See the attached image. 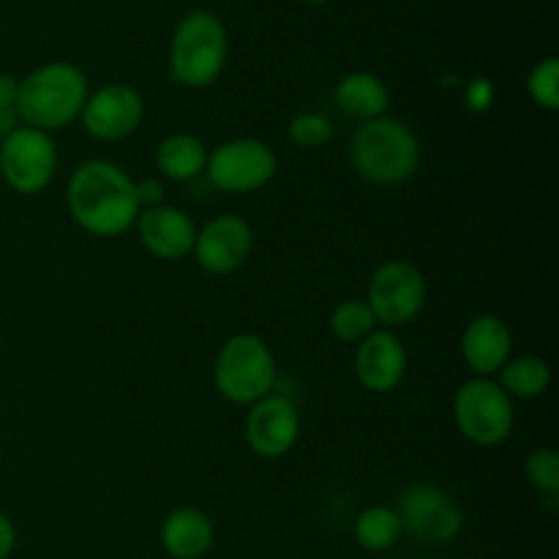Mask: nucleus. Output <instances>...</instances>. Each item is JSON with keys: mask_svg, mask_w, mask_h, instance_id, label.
Returning a JSON list of instances; mask_svg holds the SVG:
<instances>
[{"mask_svg": "<svg viewBox=\"0 0 559 559\" xmlns=\"http://www.w3.org/2000/svg\"><path fill=\"white\" fill-rule=\"evenodd\" d=\"M69 216L80 229L96 238H118L134 229L140 216L134 178L123 167L104 158L82 162L66 183Z\"/></svg>", "mask_w": 559, "mask_h": 559, "instance_id": "obj_1", "label": "nucleus"}, {"mask_svg": "<svg viewBox=\"0 0 559 559\" xmlns=\"http://www.w3.org/2000/svg\"><path fill=\"white\" fill-rule=\"evenodd\" d=\"M349 164L371 186H402L418 173L420 140L393 115L366 120L349 140Z\"/></svg>", "mask_w": 559, "mask_h": 559, "instance_id": "obj_2", "label": "nucleus"}, {"mask_svg": "<svg viewBox=\"0 0 559 559\" xmlns=\"http://www.w3.org/2000/svg\"><path fill=\"white\" fill-rule=\"evenodd\" d=\"M87 93L91 87L80 66L52 60L20 80L16 115L22 126L52 134L80 120Z\"/></svg>", "mask_w": 559, "mask_h": 559, "instance_id": "obj_3", "label": "nucleus"}, {"mask_svg": "<svg viewBox=\"0 0 559 559\" xmlns=\"http://www.w3.org/2000/svg\"><path fill=\"white\" fill-rule=\"evenodd\" d=\"M229 58L227 27L211 11H189L169 44V76L180 87L205 91L222 76Z\"/></svg>", "mask_w": 559, "mask_h": 559, "instance_id": "obj_4", "label": "nucleus"}, {"mask_svg": "<svg viewBox=\"0 0 559 559\" xmlns=\"http://www.w3.org/2000/svg\"><path fill=\"white\" fill-rule=\"evenodd\" d=\"M276 355L257 333H235L218 347L213 385L227 402L251 407L276 388Z\"/></svg>", "mask_w": 559, "mask_h": 559, "instance_id": "obj_5", "label": "nucleus"}, {"mask_svg": "<svg viewBox=\"0 0 559 559\" xmlns=\"http://www.w3.org/2000/svg\"><path fill=\"white\" fill-rule=\"evenodd\" d=\"M453 420L464 440L478 448H497L513 435L516 407L495 377H473L453 396Z\"/></svg>", "mask_w": 559, "mask_h": 559, "instance_id": "obj_6", "label": "nucleus"}, {"mask_svg": "<svg viewBox=\"0 0 559 559\" xmlns=\"http://www.w3.org/2000/svg\"><path fill=\"white\" fill-rule=\"evenodd\" d=\"M429 298V284L424 271L409 260H385L374 267L366 289V304L377 325L385 331L407 328L418 320Z\"/></svg>", "mask_w": 559, "mask_h": 559, "instance_id": "obj_7", "label": "nucleus"}, {"mask_svg": "<svg viewBox=\"0 0 559 559\" xmlns=\"http://www.w3.org/2000/svg\"><path fill=\"white\" fill-rule=\"evenodd\" d=\"M276 173V151L254 136H235L207 153L205 175L213 189L224 194H254L265 189Z\"/></svg>", "mask_w": 559, "mask_h": 559, "instance_id": "obj_8", "label": "nucleus"}, {"mask_svg": "<svg viewBox=\"0 0 559 559\" xmlns=\"http://www.w3.org/2000/svg\"><path fill=\"white\" fill-rule=\"evenodd\" d=\"M396 513L404 535L424 546H445L459 538L464 511L456 497L437 484H409L399 495Z\"/></svg>", "mask_w": 559, "mask_h": 559, "instance_id": "obj_9", "label": "nucleus"}, {"mask_svg": "<svg viewBox=\"0 0 559 559\" xmlns=\"http://www.w3.org/2000/svg\"><path fill=\"white\" fill-rule=\"evenodd\" d=\"M58 164V147L47 131L16 126L9 136L0 140V178L16 194H41L55 180Z\"/></svg>", "mask_w": 559, "mask_h": 559, "instance_id": "obj_10", "label": "nucleus"}, {"mask_svg": "<svg viewBox=\"0 0 559 559\" xmlns=\"http://www.w3.org/2000/svg\"><path fill=\"white\" fill-rule=\"evenodd\" d=\"M142 120H145V96L126 82H109L87 93L80 115L82 129L98 142L129 140L140 131Z\"/></svg>", "mask_w": 559, "mask_h": 559, "instance_id": "obj_11", "label": "nucleus"}, {"mask_svg": "<svg viewBox=\"0 0 559 559\" xmlns=\"http://www.w3.org/2000/svg\"><path fill=\"white\" fill-rule=\"evenodd\" d=\"M254 227L238 213H218L216 218L197 229L191 257L207 276H229L251 260Z\"/></svg>", "mask_w": 559, "mask_h": 559, "instance_id": "obj_12", "label": "nucleus"}, {"mask_svg": "<svg viewBox=\"0 0 559 559\" xmlns=\"http://www.w3.org/2000/svg\"><path fill=\"white\" fill-rule=\"evenodd\" d=\"M243 437L257 456H287L300 440V413L293 399L271 393V396L251 404L243 424Z\"/></svg>", "mask_w": 559, "mask_h": 559, "instance_id": "obj_13", "label": "nucleus"}, {"mask_svg": "<svg viewBox=\"0 0 559 559\" xmlns=\"http://www.w3.org/2000/svg\"><path fill=\"white\" fill-rule=\"evenodd\" d=\"M407 347H404L402 338L396 336V331H385V328H377L371 336H366L364 342L355 344V358L353 369L358 377L360 385L371 393H391L407 377Z\"/></svg>", "mask_w": 559, "mask_h": 559, "instance_id": "obj_14", "label": "nucleus"}, {"mask_svg": "<svg viewBox=\"0 0 559 559\" xmlns=\"http://www.w3.org/2000/svg\"><path fill=\"white\" fill-rule=\"evenodd\" d=\"M140 243L147 254L164 262H180L191 257L197 240V224L186 211L175 205H158L140 211L134 224Z\"/></svg>", "mask_w": 559, "mask_h": 559, "instance_id": "obj_15", "label": "nucleus"}, {"mask_svg": "<svg viewBox=\"0 0 559 559\" xmlns=\"http://www.w3.org/2000/svg\"><path fill=\"white\" fill-rule=\"evenodd\" d=\"M462 358L475 377H497L513 358V333L502 317L480 314L462 333Z\"/></svg>", "mask_w": 559, "mask_h": 559, "instance_id": "obj_16", "label": "nucleus"}, {"mask_svg": "<svg viewBox=\"0 0 559 559\" xmlns=\"http://www.w3.org/2000/svg\"><path fill=\"white\" fill-rule=\"evenodd\" d=\"M158 544L173 559H202L216 544V527L202 508H175L162 522Z\"/></svg>", "mask_w": 559, "mask_h": 559, "instance_id": "obj_17", "label": "nucleus"}, {"mask_svg": "<svg viewBox=\"0 0 559 559\" xmlns=\"http://www.w3.org/2000/svg\"><path fill=\"white\" fill-rule=\"evenodd\" d=\"M333 102H336V107L344 115L366 123V120L388 115L391 91H388V85L377 74H369V71H349V74H344L336 82Z\"/></svg>", "mask_w": 559, "mask_h": 559, "instance_id": "obj_18", "label": "nucleus"}, {"mask_svg": "<svg viewBox=\"0 0 559 559\" xmlns=\"http://www.w3.org/2000/svg\"><path fill=\"white\" fill-rule=\"evenodd\" d=\"M207 145L200 136L189 134V131H175V134L164 136L156 147V169L162 173L164 180H194L205 175L207 167Z\"/></svg>", "mask_w": 559, "mask_h": 559, "instance_id": "obj_19", "label": "nucleus"}, {"mask_svg": "<svg viewBox=\"0 0 559 559\" xmlns=\"http://www.w3.org/2000/svg\"><path fill=\"white\" fill-rule=\"evenodd\" d=\"M495 380L513 402L516 399L530 402V399H540L551 388V366L540 355H516L502 366Z\"/></svg>", "mask_w": 559, "mask_h": 559, "instance_id": "obj_20", "label": "nucleus"}, {"mask_svg": "<svg viewBox=\"0 0 559 559\" xmlns=\"http://www.w3.org/2000/svg\"><path fill=\"white\" fill-rule=\"evenodd\" d=\"M355 540L364 546L366 551H374V555H382V551L396 549L399 540L404 538L402 519H399L396 508L388 506H371L355 519Z\"/></svg>", "mask_w": 559, "mask_h": 559, "instance_id": "obj_21", "label": "nucleus"}, {"mask_svg": "<svg viewBox=\"0 0 559 559\" xmlns=\"http://www.w3.org/2000/svg\"><path fill=\"white\" fill-rule=\"evenodd\" d=\"M328 328H331L333 338H338V342L358 344L366 336H371L380 325H377L366 298H347L333 306L331 317H328Z\"/></svg>", "mask_w": 559, "mask_h": 559, "instance_id": "obj_22", "label": "nucleus"}, {"mask_svg": "<svg viewBox=\"0 0 559 559\" xmlns=\"http://www.w3.org/2000/svg\"><path fill=\"white\" fill-rule=\"evenodd\" d=\"M527 93L533 104H538L546 112H557L559 109V58L538 60L527 74Z\"/></svg>", "mask_w": 559, "mask_h": 559, "instance_id": "obj_23", "label": "nucleus"}, {"mask_svg": "<svg viewBox=\"0 0 559 559\" xmlns=\"http://www.w3.org/2000/svg\"><path fill=\"white\" fill-rule=\"evenodd\" d=\"M524 478L540 495H559V456L555 448H535L524 459Z\"/></svg>", "mask_w": 559, "mask_h": 559, "instance_id": "obj_24", "label": "nucleus"}, {"mask_svg": "<svg viewBox=\"0 0 559 559\" xmlns=\"http://www.w3.org/2000/svg\"><path fill=\"white\" fill-rule=\"evenodd\" d=\"M287 136L295 147L314 151V147H325L333 140V123L322 112H300L289 120Z\"/></svg>", "mask_w": 559, "mask_h": 559, "instance_id": "obj_25", "label": "nucleus"}, {"mask_svg": "<svg viewBox=\"0 0 559 559\" xmlns=\"http://www.w3.org/2000/svg\"><path fill=\"white\" fill-rule=\"evenodd\" d=\"M495 82L489 76H473L464 85V107L475 115H484L495 107Z\"/></svg>", "mask_w": 559, "mask_h": 559, "instance_id": "obj_26", "label": "nucleus"}, {"mask_svg": "<svg viewBox=\"0 0 559 559\" xmlns=\"http://www.w3.org/2000/svg\"><path fill=\"white\" fill-rule=\"evenodd\" d=\"M134 189H136V202H140L142 211L167 205V186H164V178L134 180Z\"/></svg>", "mask_w": 559, "mask_h": 559, "instance_id": "obj_27", "label": "nucleus"}, {"mask_svg": "<svg viewBox=\"0 0 559 559\" xmlns=\"http://www.w3.org/2000/svg\"><path fill=\"white\" fill-rule=\"evenodd\" d=\"M16 549V527L3 511H0V559H9Z\"/></svg>", "mask_w": 559, "mask_h": 559, "instance_id": "obj_28", "label": "nucleus"}, {"mask_svg": "<svg viewBox=\"0 0 559 559\" xmlns=\"http://www.w3.org/2000/svg\"><path fill=\"white\" fill-rule=\"evenodd\" d=\"M16 96H20V80L0 74V109H16Z\"/></svg>", "mask_w": 559, "mask_h": 559, "instance_id": "obj_29", "label": "nucleus"}, {"mask_svg": "<svg viewBox=\"0 0 559 559\" xmlns=\"http://www.w3.org/2000/svg\"><path fill=\"white\" fill-rule=\"evenodd\" d=\"M16 126H20V115H16V109H0V140L9 136Z\"/></svg>", "mask_w": 559, "mask_h": 559, "instance_id": "obj_30", "label": "nucleus"}, {"mask_svg": "<svg viewBox=\"0 0 559 559\" xmlns=\"http://www.w3.org/2000/svg\"><path fill=\"white\" fill-rule=\"evenodd\" d=\"M304 3H309V5H325V3H331V0H304Z\"/></svg>", "mask_w": 559, "mask_h": 559, "instance_id": "obj_31", "label": "nucleus"}, {"mask_svg": "<svg viewBox=\"0 0 559 559\" xmlns=\"http://www.w3.org/2000/svg\"><path fill=\"white\" fill-rule=\"evenodd\" d=\"M0 459H3V456H0Z\"/></svg>", "mask_w": 559, "mask_h": 559, "instance_id": "obj_32", "label": "nucleus"}]
</instances>
